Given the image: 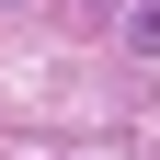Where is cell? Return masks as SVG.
I'll return each instance as SVG.
<instances>
[{
    "label": "cell",
    "mask_w": 160,
    "mask_h": 160,
    "mask_svg": "<svg viewBox=\"0 0 160 160\" xmlns=\"http://www.w3.org/2000/svg\"><path fill=\"white\" fill-rule=\"evenodd\" d=\"M126 46H137V57H160V0H137V12H126Z\"/></svg>",
    "instance_id": "obj_1"
},
{
    "label": "cell",
    "mask_w": 160,
    "mask_h": 160,
    "mask_svg": "<svg viewBox=\"0 0 160 160\" xmlns=\"http://www.w3.org/2000/svg\"><path fill=\"white\" fill-rule=\"evenodd\" d=\"M69 12H80V23H103V12H114V0H69Z\"/></svg>",
    "instance_id": "obj_2"
}]
</instances>
